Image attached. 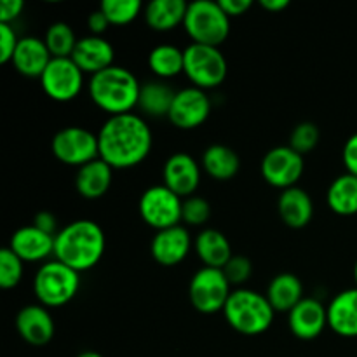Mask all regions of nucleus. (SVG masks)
<instances>
[{"label":"nucleus","mask_w":357,"mask_h":357,"mask_svg":"<svg viewBox=\"0 0 357 357\" xmlns=\"http://www.w3.org/2000/svg\"><path fill=\"white\" fill-rule=\"evenodd\" d=\"M100 157L114 169L138 166L149 157L153 145L152 129L142 115H110L98 132Z\"/></svg>","instance_id":"f257e3e1"},{"label":"nucleus","mask_w":357,"mask_h":357,"mask_svg":"<svg viewBox=\"0 0 357 357\" xmlns=\"http://www.w3.org/2000/svg\"><path fill=\"white\" fill-rule=\"evenodd\" d=\"M105 248V232L94 220H75L59 229L54 237V258L79 274L100 264Z\"/></svg>","instance_id":"f03ea898"},{"label":"nucleus","mask_w":357,"mask_h":357,"mask_svg":"<svg viewBox=\"0 0 357 357\" xmlns=\"http://www.w3.org/2000/svg\"><path fill=\"white\" fill-rule=\"evenodd\" d=\"M87 89L98 108L110 115H121L138 107L142 84L131 70L112 65L91 75Z\"/></svg>","instance_id":"7ed1b4c3"},{"label":"nucleus","mask_w":357,"mask_h":357,"mask_svg":"<svg viewBox=\"0 0 357 357\" xmlns=\"http://www.w3.org/2000/svg\"><path fill=\"white\" fill-rule=\"evenodd\" d=\"M223 316L237 333L255 337L265 333L272 326L275 310L264 293L250 288H236L227 300Z\"/></svg>","instance_id":"20e7f679"},{"label":"nucleus","mask_w":357,"mask_h":357,"mask_svg":"<svg viewBox=\"0 0 357 357\" xmlns=\"http://www.w3.org/2000/svg\"><path fill=\"white\" fill-rule=\"evenodd\" d=\"M183 26L195 44L220 47L230 33V16L215 0H194L188 3Z\"/></svg>","instance_id":"39448f33"},{"label":"nucleus","mask_w":357,"mask_h":357,"mask_svg":"<svg viewBox=\"0 0 357 357\" xmlns=\"http://www.w3.org/2000/svg\"><path fill=\"white\" fill-rule=\"evenodd\" d=\"M80 288L79 272L54 260L44 261L33 278V293L44 307H61L75 298Z\"/></svg>","instance_id":"423d86ee"},{"label":"nucleus","mask_w":357,"mask_h":357,"mask_svg":"<svg viewBox=\"0 0 357 357\" xmlns=\"http://www.w3.org/2000/svg\"><path fill=\"white\" fill-rule=\"evenodd\" d=\"M183 73L195 87L204 91L215 89L227 79L229 63H227V58L220 51V47L192 42L183 49Z\"/></svg>","instance_id":"0eeeda50"},{"label":"nucleus","mask_w":357,"mask_h":357,"mask_svg":"<svg viewBox=\"0 0 357 357\" xmlns=\"http://www.w3.org/2000/svg\"><path fill=\"white\" fill-rule=\"evenodd\" d=\"M230 293L232 284L222 268H199L188 284V298L201 314H216L225 309Z\"/></svg>","instance_id":"6e6552de"},{"label":"nucleus","mask_w":357,"mask_h":357,"mask_svg":"<svg viewBox=\"0 0 357 357\" xmlns=\"http://www.w3.org/2000/svg\"><path fill=\"white\" fill-rule=\"evenodd\" d=\"M138 209L143 222L159 232L180 225L183 199L169 190L166 185H152L139 197Z\"/></svg>","instance_id":"1a4fd4ad"},{"label":"nucleus","mask_w":357,"mask_h":357,"mask_svg":"<svg viewBox=\"0 0 357 357\" xmlns=\"http://www.w3.org/2000/svg\"><path fill=\"white\" fill-rule=\"evenodd\" d=\"M51 150L58 160L68 166H84L100 157L98 135L80 126L63 128L52 136Z\"/></svg>","instance_id":"9d476101"},{"label":"nucleus","mask_w":357,"mask_h":357,"mask_svg":"<svg viewBox=\"0 0 357 357\" xmlns=\"http://www.w3.org/2000/svg\"><path fill=\"white\" fill-rule=\"evenodd\" d=\"M303 169H305V160L303 155L291 149L289 145L274 146L268 150L261 159V176L268 185L275 188L296 187L298 180L302 178Z\"/></svg>","instance_id":"9b49d317"},{"label":"nucleus","mask_w":357,"mask_h":357,"mask_svg":"<svg viewBox=\"0 0 357 357\" xmlns=\"http://www.w3.org/2000/svg\"><path fill=\"white\" fill-rule=\"evenodd\" d=\"M40 84L51 100L66 103L82 91L84 72L72 58H52L42 73Z\"/></svg>","instance_id":"f8f14e48"},{"label":"nucleus","mask_w":357,"mask_h":357,"mask_svg":"<svg viewBox=\"0 0 357 357\" xmlns=\"http://www.w3.org/2000/svg\"><path fill=\"white\" fill-rule=\"evenodd\" d=\"M209 114H211V98L204 89L190 86L176 91L167 119L174 128L190 131L204 124Z\"/></svg>","instance_id":"ddd939ff"},{"label":"nucleus","mask_w":357,"mask_h":357,"mask_svg":"<svg viewBox=\"0 0 357 357\" xmlns=\"http://www.w3.org/2000/svg\"><path fill=\"white\" fill-rule=\"evenodd\" d=\"M202 166L187 152H176L167 157L162 167V185L187 199L195 194L201 185Z\"/></svg>","instance_id":"4468645a"},{"label":"nucleus","mask_w":357,"mask_h":357,"mask_svg":"<svg viewBox=\"0 0 357 357\" xmlns=\"http://www.w3.org/2000/svg\"><path fill=\"white\" fill-rule=\"evenodd\" d=\"M192 250V236L187 227L174 225L169 229H164L155 232L152 244H150V253L153 260L164 267H174L181 264L188 257Z\"/></svg>","instance_id":"2eb2a0df"},{"label":"nucleus","mask_w":357,"mask_h":357,"mask_svg":"<svg viewBox=\"0 0 357 357\" xmlns=\"http://www.w3.org/2000/svg\"><path fill=\"white\" fill-rule=\"evenodd\" d=\"M288 326L300 340H314L328 328V307L307 296L288 312Z\"/></svg>","instance_id":"dca6fc26"},{"label":"nucleus","mask_w":357,"mask_h":357,"mask_svg":"<svg viewBox=\"0 0 357 357\" xmlns=\"http://www.w3.org/2000/svg\"><path fill=\"white\" fill-rule=\"evenodd\" d=\"M16 330L26 344L40 347L52 340L56 326L47 307L42 303H31V305H24L17 312Z\"/></svg>","instance_id":"f3484780"},{"label":"nucleus","mask_w":357,"mask_h":357,"mask_svg":"<svg viewBox=\"0 0 357 357\" xmlns=\"http://www.w3.org/2000/svg\"><path fill=\"white\" fill-rule=\"evenodd\" d=\"M114 45L101 35H86V37L79 38L72 54V59L77 63V66L89 75H94V73L114 65Z\"/></svg>","instance_id":"a211bd4d"},{"label":"nucleus","mask_w":357,"mask_h":357,"mask_svg":"<svg viewBox=\"0 0 357 357\" xmlns=\"http://www.w3.org/2000/svg\"><path fill=\"white\" fill-rule=\"evenodd\" d=\"M54 237L31 223L20 227L10 236L9 248L23 261H42L54 255Z\"/></svg>","instance_id":"6ab92c4d"},{"label":"nucleus","mask_w":357,"mask_h":357,"mask_svg":"<svg viewBox=\"0 0 357 357\" xmlns=\"http://www.w3.org/2000/svg\"><path fill=\"white\" fill-rule=\"evenodd\" d=\"M52 54L49 51L47 44L44 38L33 37H21L17 42V47L13 56V65L21 75L24 77H38L40 79L42 73L45 72L47 65L51 63Z\"/></svg>","instance_id":"aec40b11"},{"label":"nucleus","mask_w":357,"mask_h":357,"mask_svg":"<svg viewBox=\"0 0 357 357\" xmlns=\"http://www.w3.org/2000/svg\"><path fill=\"white\" fill-rule=\"evenodd\" d=\"M278 211L282 223L289 229H303L310 223L314 216V202L309 192L298 185L281 190L278 199Z\"/></svg>","instance_id":"412c9836"},{"label":"nucleus","mask_w":357,"mask_h":357,"mask_svg":"<svg viewBox=\"0 0 357 357\" xmlns=\"http://www.w3.org/2000/svg\"><path fill=\"white\" fill-rule=\"evenodd\" d=\"M328 328L344 338H357V288L344 289L331 300Z\"/></svg>","instance_id":"4be33fe9"},{"label":"nucleus","mask_w":357,"mask_h":357,"mask_svg":"<svg viewBox=\"0 0 357 357\" xmlns=\"http://www.w3.org/2000/svg\"><path fill=\"white\" fill-rule=\"evenodd\" d=\"M112 180H114V167L98 157L77 169L75 188L84 199L93 201L107 194L108 188L112 187Z\"/></svg>","instance_id":"5701e85b"},{"label":"nucleus","mask_w":357,"mask_h":357,"mask_svg":"<svg viewBox=\"0 0 357 357\" xmlns=\"http://www.w3.org/2000/svg\"><path fill=\"white\" fill-rule=\"evenodd\" d=\"M195 253L201 258L204 267L223 268L234 257L230 241L223 232L216 229H204L195 237Z\"/></svg>","instance_id":"b1692460"},{"label":"nucleus","mask_w":357,"mask_h":357,"mask_svg":"<svg viewBox=\"0 0 357 357\" xmlns=\"http://www.w3.org/2000/svg\"><path fill=\"white\" fill-rule=\"evenodd\" d=\"M267 300L271 302L272 309L275 312H286L288 314L293 307L298 302H302L303 296V284L295 274L291 272H282L278 274L271 282H268L267 293H265Z\"/></svg>","instance_id":"393cba45"},{"label":"nucleus","mask_w":357,"mask_h":357,"mask_svg":"<svg viewBox=\"0 0 357 357\" xmlns=\"http://www.w3.org/2000/svg\"><path fill=\"white\" fill-rule=\"evenodd\" d=\"M187 9L185 0H152L145 7V21L152 30L169 31L183 24Z\"/></svg>","instance_id":"a878e982"},{"label":"nucleus","mask_w":357,"mask_h":357,"mask_svg":"<svg viewBox=\"0 0 357 357\" xmlns=\"http://www.w3.org/2000/svg\"><path fill=\"white\" fill-rule=\"evenodd\" d=\"M201 166L211 178L225 181L239 173L241 159L234 149L222 145V143H215V145H209L204 150Z\"/></svg>","instance_id":"bb28decb"},{"label":"nucleus","mask_w":357,"mask_h":357,"mask_svg":"<svg viewBox=\"0 0 357 357\" xmlns=\"http://www.w3.org/2000/svg\"><path fill=\"white\" fill-rule=\"evenodd\" d=\"M174 96H176V91L160 79L146 80L142 84L138 108L149 117H167Z\"/></svg>","instance_id":"cd10ccee"},{"label":"nucleus","mask_w":357,"mask_h":357,"mask_svg":"<svg viewBox=\"0 0 357 357\" xmlns=\"http://www.w3.org/2000/svg\"><path fill=\"white\" fill-rule=\"evenodd\" d=\"M328 208L340 216L357 215V176L344 173L335 178L326 192Z\"/></svg>","instance_id":"c85d7f7f"},{"label":"nucleus","mask_w":357,"mask_h":357,"mask_svg":"<svg viewBox=\"0 0 357 357\" xmlns=\"http://www.w3.org/2000/svg\"><path fill=\"white\" fill-rule=\"evenodd\" d=\"M149 68L153 75L162 79H173L185 70V52L178 45L160 44L150 51Z\"/></svg>","instance_id":"c756f323"},{"label":"nucleus","mask_w":357,"mask_h":357,"mask_svg":"<svg viewBox=\"0 0 357 357\" xmlns=\"http://www.w3.org/2000/svg\"><path fill=\"white\" fill-rule=\"evenodd\" d=\"M52 58H72L77 40L75 31L65 21H56L47 28L44 37Z\"/></svg>","instance_id":"7c9ffc66"},{"label":"nucleus","mask_w":357,"mask_h":357,"mask_svg":"<svg viewBox=\"0 0 357 357\" xmlns=\"http://www.w3.org/2000/svg\"><path fill=\"white\" fill-rule=\"evenodd\" d=\"M100 9L108 17L110 24H129L142 13L143 3L139 0H103Z\"/></svg>","instance_id":"2f4dec72"},{"label":"nucleus","mask_w":357,"mask_h":357,"mask_svg":"<svg viewBox=\"0 0 357 357\" xmlns=\"http://www.w3.org/2000/svg\"><path fill=\"white\" fill-rule=\"evenodd\" d=\"M23 279V260L9 246L0 250V288H16Z\"/></svg>","instance_id":"473e14b6"},{"label":"nucleus","mask_w":357,"mask_h":357,"mask_svg":"<svg viewBox=\"0 0 357 357\" xmlns=\"http://www.w3.org/2000/svg\"><path fill=\"white\" fill-rule=\"evenodd\" d=\"M321 139V131L314 122L303 121L300 124L295 126V129L289 135V143L295 152H298L300 155H305V153L312 152L317 146Z\"/></svg>","instance_id":"72a5a7b5"},{"label":"nucleus","mask_w":357,"mask_h":357,"mask_svg":"<svg viewBox=\"0 0 357 357\" xmlns=\"http://www.w3.org/2000/svg\"><path fill=\"white\" fill-rule=\"evenodd\" d=\"M211 218V204L201 195H190L183 199V209H181V222L188 227H202Z\"/></svg>","instance_id":"f704fd0d"},{"label":"nucleus","mask_w":357,"mask_h":357,"mask_svg":"<svg viewBox=\"0 0 357 357\" xmlns=\"http://www.w3.org/2000/svg\"><path fill=\"white\" fill-rule=\"evenodd\" d=\"M222 271L223 274L227 275L230 284L241 288V286L246 284V282L250 281L251 274H253V264H251L250 258L244 257V255H234V257L227 261V265Z\"/></svg>","instance_id":"c9c22d12"},{"label":"nucleus","mask_w":357,"mask_h":357,"mask_svg":"<svg viewBox=\"0 0 357 357\" xmlns=\"http://www.w3.org/2000/svg\"><path fill=\"white\" fill-rule=\"evenodd\" d=\"M17 42H20V37L14 31L13 24L0 23V63L13 61Z\"/></svg>","instance_id":"e433bc0d"},{"label":"nucleus","mask_w":357,"mask_h":357,"mask_svg":"<svg viewBox=\"0 0 357 357\" xmlns=\"http://www.w3.org/2000/svg\"><path fill=\"white\" fill-rule=\"evenodd\" d=\"M342 160H344L347 173L357 176V132L349 136V139L345 142L344 150H342Z\"/></svg>","instance_id":"4c0bfd02"},{"label":"nucleus","mask_w":357,"mask_h":357,"mask_svg":"<svg viewBox=\"0 0 357 357\" xmlns=\"http://www.w3.org/2000/svg\"><path fill=\"white\" fill-rule=\"evenodd\" d=\"M23 0H3V2L0 3V23H13V21L17 20L20 14L23 13Z\"/></svg>","instance_id":"58836bf2"},{"label":"nucleus","mask_w":357,"mask_h":357,"mask_svg":"<svg viewBox=\"0 0 357 357\" xmlns=\"http://www.w3.org/2000/svg\"><path fill=\"white\" fill-rule=\"evenodd\" d=\"M33 225L37 227V229L44 230V232L51 234V236H56V234L59 232L58 230V220H56V216L52 215L51 211H40L35 215L33 218Z\"/></svg>","instance_id":"ea45409f"},{"label":"nucleus","mask_w":357,"mask_h":357,"mask_svg":"<svg viewBox=\"0 0 357 357\" xmlns=\"http://www.w3.org/2000/svg\"><path fill=\"white\" fill-rule=\"evenodd\" d=\"M87 26H89L91 35H101L108 26H110V21L105 16V13L101 9L93 10L87 17Z\"/></svg>","instance_id":"a19ab883"},{"label":"nucleus","mask_w":357,"mask_h":357,"mask_svg":"<svg viewBox=\"0 0 357 357\" xmlns=\"http://www.w3.org/2000/svg\"><path fill=\"white\" fill-rule=\"evenodd\" d=\"M222 9L229 14L230 17L243 16L248 9H251L253 2L251 0H218Z\"/></svg>","instance_id":"79ce46f5"},{"label":"nucleus","mask_w":357,"mask_h":357,"mask_svg":"<svg viewBox=\"0 0 357 357\" xmlns=\"http://www.w3.org/2000/svg\"><path fill=\"white\" fill-rule=\"evenodd\" d=\"M260 6L271 13H281L286 7H289V2L288 0H260Z\"/></svg>","instance_id":"37998d69"},{"label":"nucleus","mask_w":357,"mask_h":357,"mask_svg":"<svg viewBox=\"0 0 357 357\" xmlns=\"http://www.w3.org/2000/svg\"><path fill=\"white\" fill-rule=\"evenodd\" d=\"M75 357H103L100 354V352H94V351H84V352H80L79 356H75Z\"/></svg>","instance_id":"c03bdc74"},{"label":"nucleus","mask_w":357,"mask_h":357,"mask_svg":"<svg viewBox=\"0 0 357 357\" xmlns=\"http://www.w3.org/2000/svg\"><path fill=\"white\" fill-rule=\"evenodd\" d=\"M354 281H356V288H357V260H356V265H354Z\"/></svg>","instance_id":"a18cd8bd"}]
</instances>
